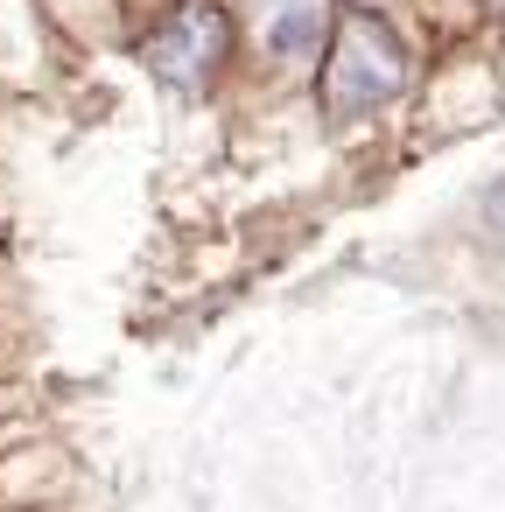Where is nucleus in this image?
Returning <instances> with one entry per match:
<instances>
[{
    "instance_id": "1",
    "label": "nucleus",
    "mask_w": 505,
    "mask_h": 512,
    "mask_svg": "<svg viewBox=\"0 0 505 512\" xmlns=\"http://www.w3.org/2000/svg\"><path fill=\"white\" fill-rule=\"evenodd\" d=\"M407 85V50L379 29V22H344L337 50H330V113H372Z\"/></svg>"
},
{
    "instance_id": "2",
    "label": "nucleus",
    "mask_w": 505,
    "mask_h": 512,
    "mask_svg": "<svg viewBox=\"0 0 505 512\" xmlns=\"http://www.w3.org/2000/svg\"><path fill=\"white\" fill-rule=\"evenodd\" d=\"M225 43H232V22L211 8V0H190V8H176V22H169V29H155V36H148V64H155L176 92H197V85L218 71Z\"/></svg>"
},
{
    "instance_id": "3",
    "label": "nucleus",
    "mask_w": 505,
    "mask_h": 512,
    "mask_svg": "<svg viewBox=\"0 0 505 512\" xmlns=\"http://www.w3.org/2000/svg\"><path fill=\"white\" fill-rule=\"evenodd\" d=\"M323 43V0H274L267 15V50L274 57H302Z\"/></svg>"
}]
</instances>
